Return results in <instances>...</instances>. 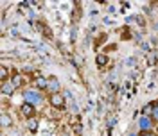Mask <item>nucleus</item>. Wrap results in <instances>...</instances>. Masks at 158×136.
Masks as SVG:
<instances>
[{
  "mask_svg": "<svg viewBox=\"0 0 158 136\" xmlns=\"http://www.w3.org/2000/svg\"><path fill=\"white\" fill-rule=\"evenodd\" d=\"M22 97H23V102H29L32 106H38L43 100H47V97L43 95V91H40L36 88H25V90H22Z\"/></svg>",
  "mask_w": 158,
  "mask_h": 136,
  "instance_id": "f257e3e1",
  "label": "nucleus"
},
{
  "mask_svg": "<svg viewBox=\"0 0 158 136\" xmlns=\"http://www.w3.org/2000/svg\"><path fill=\"white\" fill-rule=\"evenodd\" d=\"M47 102H49V106L52 109L61 111V109H65V106H67V97H65L63 91L61 93H52V95H47Z\"/></svg>",
  "mask_w": 158,
  "mask_h": 136,
  "instance_id": "f03ea898",
  "label": "nucleus"
},
{
  "mask_svg": "<svg viewBox=\"0 0 158 136\" xmlns=\"http://www.w3.org/2000/svg\"><path fill=\"white\" fill-rule=\"evenodd\" d=\"M20 115L25 118V120H31V118H36L38 109H36V106H32L29 102H22L20 104Z\"/></svg>",
  "mask_w": 158,
  "mask_h": 136,
  "instance_id": "7ed1b4c3",
  "label": "nucleus"
},
{
  "mask_svg": "<svg viewBox=\"0 0 158 136\" xmlns=\"http://www.w3.org/2000/svg\"><path fill=\"white\" fill-rule=\"evenodd\" d=\"M52 93H61V84L56 75L47 77V95H52Z\"/></svg>",
  "mask_w": 158,
  "mask_h": 136,
  "instance_id": "20e7f679",
  "label": "nucleus"
},
{
  "mask_svg": "<svg viewBox=\"0 0 158 136\" xmlns=\"http://www.w3.org/2000/svg\"><path fill=\"white\" fill-rule=\"evenodd\" d=\"M153 126H155V122H153V118L151 117H142L138 118V127H140V133H149V131H153Z\"/></svg>",
  "mask_w": 158,
  "mask_h": 136,
  "instance_id": "39448f33",
  "label": "nucleus"
},
{
  "mask_svg": "<svg viewBox=\"0 0 158 136\" xmlns=\"http://www.w3.org/2000/svg\"><path fill=\"white\" fill-rule=\"evenodd\" d=\"M11 82H13V86L16 88V90H25V75L22 74V72H15L13 75H11Z\"/></svg>",
  "mask_w": 158,
  "mask_h": 136,
  "instance_id": "423d86ee",
  "label": "nucleus"
},
{
  "mask_svg": "<svg viewBox=\"0 0 158 136\" xmlns=\"http://www.w3.org/2000/svg\"><path fill=\"white\" fill-rule=\"evenodd\" d=\"M15 126V120H13V115L7 113V111H2L0 115V127L2 129H9V127Z\"/></svg>",
  "mask_w": 158,
  "mask_h": 136,
  "instance_id": "0eeeda50",
  "label": "nucleus"
},
{
  "mask_svg": "<svg viewBox=\"0 0 158 136\" xmlns=\"http://www.w3.org/2000/svg\"><path fill=\"white\" fill-rule=\"evenodd\" d=\"M0 91H2V95H4V97H13V95H15L18 90L13 86V82H11V81H7V82H2Z\"/></svg>",
  "mask_w": 158,
  "mask_h": 136,
  "instance_id": "6e6552de",
  "label": "nucleus"
},
{
  "mask_svg": "<svg viewBox=\"0 0 158 136\" xmlns=\"http://www.w3.org/2000/svg\"><path fill=\"white\" fill-rule=\"evenodd\" d=\"M108 63H110V56L108 54H104V52H97V56H95V65H97L99 68H104Z\"/></svg>",
  "mask_w": 158,
  "mask_h": 136,
  "instance_id": "1a4fd4ad",
  "label": "nucleus"
},
{
  "mask_svg": "<svg viewBox=\"0 0 158 136\" xmlns=\"http://www.w3.org/2000/svg\"><path fill=\"white\" fill-rule=\"evenodd\" d=\"M25 127H27V131H29L31 134H34V133H38V129H40V120L38 118L25 120Z\"/></svg>",
  "mask_w": 158,
  "mask_h": 136,
  "instance_id": "9d476101",
  "label": "nucleus"
},
{
  "mask_svg": "<svg viewBox=\"0 0 158 136\" xmlns=\"http://www.w3.org/2000/svg\"><path fill=\"white\" fill-rule=\"evenodd\" d=\"M155 109H156V100H151V102H148L146 106L142 107V115L144 117H153Z\"/></svg>",
  "mask_w": 158,
  "mask_h": 136,
  "instance_id": "9b49d317",
  "label": "nucleus"
},
{
  "mask_svg": "<svg viewBox=\"0 0 158 136\" xmlns=\"http://www.w3.org/2000/svg\"><path fill=\"white\" fill-rule=\"evenodd\" d=\"M34 86H36V90H40V91H47V77L40 75L38 79H34Z\"/></svg>",
  "mask_w": 158,
  "mask_h": 136,
  "instance_id": "f8f14e48",
  "label": "nucleus"
},
{
  "mask_svg": "<svg viewBox=\"0 0 158 136\" xmlns=\"http://www.w3.org/2000/svg\"><path fill=\"white\" fill-rule=\"evenodd\" d=\"M0 81H2V82H7V81H11V68H7L6 65H2V72H0Z\"/></svg>",
  "mask_w": 158,
  "mask_h": 136,
  "instance_id": "ddd939ff",
  "label": "nucleus"
},
{
  "mask_svg": "<svg viewBox=\"0 0 158 136\" xmlns=\"http://www.w3.org/2000/svg\"><path fill=\"white\" fill-rule=\"evenodd\" d=\"M72 131H74V134L76 136H81L83 134V126H81V124H79V118L76 117V120H74V124H72Z\"/></svg>",
  "mask_w": 158,
  "mask_h": 136,
  "instance_id": "4468645a",
  "label": "nucleus"
},
{
  "mask_svg": "<svg viewBox=\"0 0 158 136\" xmlns=\"http://www.w3.org/2000/svg\"><path fill=\"white\" fill-rule=\"evenodd\" d=\"M70 63L77 68V70H81V68H83V65H85L83 58H81V56H77V54H74V58H72V61H70Z\"/></svg>",
  "mask_w": 158,
  "mask_h": 136,
  "instance_id": "2eb2a0df",
  "label": "nucleus"
},
{
  "mask_svg": "<svg viewBox=\"0 0 158 136\" xmlns=\"http://www.w3.org/2000/svg\"><path fill=\"white\" fill-rule=\"evenodd\" d=\"M140 136H158V134L153 133V131H149V133H140Z\"/></svg>",
  "mask_w": 158,
  "mask_h": 136,
  "instance_id": "dca6fc26",
  "label": "nucleus"
},
{
  "mask_svg": "<svg viewBox=\"0 0 158 136\" xmlns=\"http://www.w3.org/2000/svg\"><path fill=\"white\" fill-rule=\"evenodd\" d=\"M155 30H158V22H156V23H155Z\"/></svg>",
  "mask_w": 158,
  "mask_h": 136,
  "instance_id": "f3484780",
  "label": "nucleus"
},
{
  "mask_svg": "<svg viewBox=\"0 0 158 136\" xmlns=\"http://www.w3.org/2000/svg\"><path fill=\"white\" fill-rule=\"evenodd\" d=\"M128 136H140V134H135V133H131V134H128Z\"/></svg>",
  "mask_w": 158,
  "mask_h": 136,
  "instance_id": "a211bd4d",
  "label": "nucleus"
},
{
  "mask_svg": "<svg viewBox=\"0 0 158 136\" xmlns=\"http://www.w3.org/2000/svg\"><path fill=\"white\" fill-rule=\"evenodd\" d=\"M156 134H158V126H156Z\"/></svg>",
  "mask_w": 158,
  "mask_h": 136,
  "instance_id": "6ab92c4d",
  "label": "nucleus"
},
{
  "mask_svg": "<svg viewBox=\"0 0 158 136\" xmlns=\"http://www.w3.org/2000/svg\"><path fill=\"white\" fill-rule=\"evenodd\" d=\"M156 107H158V100H156Z\"/></svg>",
  "mask_w": 158,
  "mask_h": 136,
  "instance_id": "aec40b11",
  "label": "nucleus"
}]
</instances>
